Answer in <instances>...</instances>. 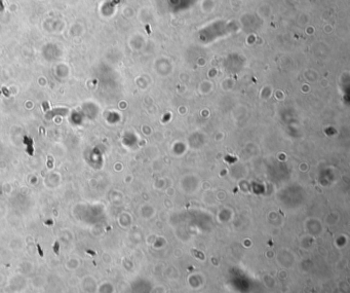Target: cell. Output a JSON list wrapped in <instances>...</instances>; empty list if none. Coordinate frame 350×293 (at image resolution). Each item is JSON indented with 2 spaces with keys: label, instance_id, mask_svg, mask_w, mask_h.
Wrapping results in <instances>:
<instances>
[{
  "label": "cell",
  "instance_id": "obj_3",
  "mask_svg": "<svg viewBox=\"0 0 350 293\" xmlns=\"http://www.w3.org/2000/svg\"><path fill=\"white\" fill-rule=\"evenodd\" d=\"M47 167L49 168V169H52L53 168V161L48 157V162H47Z\"/></svg>",
  "mask_w": 350,
  "mask_h": 293
},
{
  "label": "cell",
  "instance_id": "obj_1",
  "mask_svg": "<svg viewBox=\"0 0 350 293\" xmlns=\"http://www.w3.org/2000/svg\"><path fill=\"white\" fill-rule=\"evenodd\" d=\"M24 143L27 144L28 146H33V140H32L31 138L27 137V136L24 137Z\"/></svg>",
  "mask_w": 350,
  "mask_h": 293
},
{
  "label": "cell",
  "instance_id": "obj_4",
  "mask_svg": "<svg viewBox=\"0 0 350 293\" xmlns=\"http://www.w3.org/2000/svg\"><path fill=\"white\" fill-rule=\"evenodd\" d=\"M43 108H44V110L47 109V108H48V104H47V103H43Z\"/></svg>",
  "mask_w": 350,
  "mask_h": 293
},
{
  "label": "cell",
  "instance_id": "obj_2",
  "mask_svg": "<svg viewBox=\"0 0 350 293\" xmlns=\"http://www.w3.org/2000/svg\"><path fill=\"white\" fill-rule=\"evenodd\" d=\"M66 112H67L66 109H56V110L53 111L52 114L55 115V114H56V113H59V114H65Z\"/></svg>",
  "mask_w": 350,
  "mask_h": 293
}]
</instances>
